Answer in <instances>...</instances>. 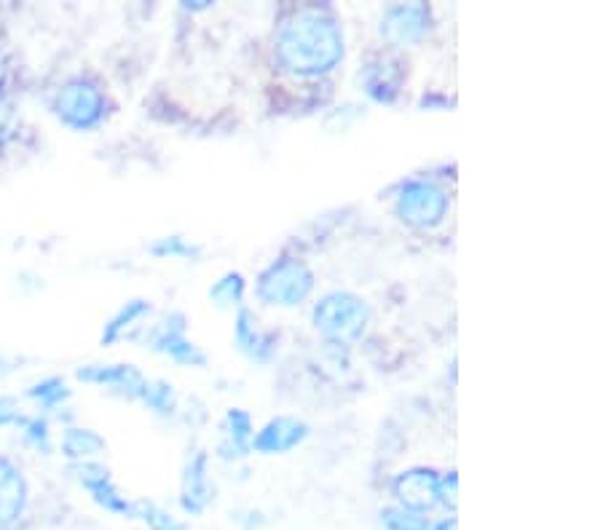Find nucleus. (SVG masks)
<instances>
[{
  "instance_id": "obj_28",
  "label": "nucleus",
  "mask_w": 603,
  "mask_h": 530,
  "mask_svg": "<svg viewBox=\"0 0 603 530\" xmlns=\"http://www.w3.org/2000/svg\"><path fill=\"white\" fill-rule=\"evenodd\" d=\"M6 83H9V60H6V54L0 51V92L6 89Z\"/></svg>"
},
{
  "instance_id": "obj_25",
  "label": "nucleus",
  "mask_w": 603,
  "mask_h": 530,
  "mask_svg": "<svg viewBox=\"0 0 603 530\" xmlns=\"http://www.w3.org/2000/svg\"><path fill=\"white\" fill-rule=\"evenodd\" d=\"M153 255H159V257H191V255H197V247L185 244L180 236H167V238H161L159 244H155Z\"/></svg>"
},
{
  "instance_id": "obj_11",
  "label": "nucleus",
  "mask_w": 603,
  "mask_h": 530,
  "mask_svg": "<svg viewBox=\"0 0 603 530\" xmlns=\"http://www.w3.org/2000/svg\"><path fill=\"white\" fill-rule=\"evenodd\" d=\"M28 503V482L14 461L0 456V530L11 528Z\"/></svg>"
},
{
  "instance_id": "obj_27",
  "label": "nucleus",
  "mask_w": 603,
  "mask_h": 530,
  "mask_svg": "<svg viewBox=\"0 0 603 530\" xmlns=\"http://www.w3.org/2000/svg\"><path fill=\"white\" fill-rule=\"evenodd\" d=\"M440 503L456 507V471H449L445 477H440Z\"/></svg>"
},
{
  "instance_id": "obj_8",
  "label": "nucleus",
  "mask_w": 603,
  "mask_h": 530,
  "mask_svg": "<svg viewBox=\"0 0 603 530\" xmlns=\"http://www.w3.org/2000/svg\"><path fill=\"white\" fill-rule=\"evenodd\" d=\"M78 378L94 386H105V389L124 394L138 402H145L148 389H151V380L134 365H87L78 370Z\"/></svg>"
},
{
  "instance_id": "obj_2",
  "label": "nucleus",
  "mask_w": 603,
  "mask_h": 530,
  "mask_svg": "<svg viewBox=\"0 0 603 530\" xmlns=\"http://www.w3.org/2000/svg\"><path fill=\"white\" fill-rule=\"evenodd\" d=\"M311 319H314L316 333L328 338L330 344L349 346L365 335L368 322H371V308L360 295L335 289V293L322 295L314 303Z\"/></svg>"
},
{
  "instance_id": "obj_1",
  "label": "nucleus",
  "mask_w": 603,
  "mask_h": 530,
  "mask_svg": "<svg viewBox=\"0 0 603 530\" xmlns=\"http://www.w3.org/2000/svg\"><path fill=\"white\" fill-rule=\"evenodd\" d=\"M343 28L330 6H298L279 22L274 54L279 68L298 79H320L343 60Z\"/></svg>"
},
{
  "instance_id": "obj_9",
  "label": "nucleus",
  "mask_w": 603,
  "mask_h": 530,
  "mask_svg": "<svg viewBox=\"0 0 603 530\" xmlns=\"http://www.w3.org/2000/svg\"><path fill=\"white\" fill-rule=\"evenodd\" d=\"M309 437V426L293 416H277L252 437L250 448L263 456H282V452L295 450L303 439Z\"/></svg>"
},
{
  "instance_id": "obj_5",
  "label": "nucleus",
  "mask_w": 603,
  "mask_h": 530,
  "mask_svg": "<svg viewBox=\"0 0 603 530\" xmlns=\"http://www.w3.org/2000/svg\"><path fill=\"white\" fill-rule=\"evenodd\" d=\"M54 110L60 115L64 126L76 129V132H92L105 121L108 102L102 89L94 81L76 75V79L64 81L57 92Z\"/></svg>"
},
{
  "instance_id": "obj_4",
  "label": "nucleus",
  "mask_w": 603,
  "mask_h": 530,
  "mask_svg": "<svg viewBox=\"0 0 603 530\" xmlns=\"http://www.w3.org/2000/svg\"><path fill=\"white\" fill-rule=\"evenodd\" d=\"M451 198L438 183L426 177L405 180L398 191V202H394V212L405 225L419 231L438 228L449 215Z\"/></svg>"
},
{
  "instance_id": "obj_20",
  "label": "nucleus",
  "mask_w": 603,
  "mask_h": 530,
  "mask_svg": "<svg viewBox=\"0 0 603 530\" xmlns=\"http://www.w3.org/2000/svg\"><path fill=\"white\" fill-rule=\"evenodd\" d=\"M28 397L36 399L43 410H51V407L62 405L64 399L70 397V389L62 378L51 375V378H43V380H38V384H32L28 389Z\"/></svg>"
},
{
  "instance_id": "obj_7",
  "label": "nucleus",
  "mask_w": 603,
  "mask_h": 530,
  "mask_svg": "<svg viewBox=\"0 0 603 530\" xmlns=\"http://www.w3.org/2000/svg\"><path fill=\"white\" fill-rule=\"evenodd\" d=\"M392 490L402 509L421 514L440 503V475L430 467H413L398 475Z\"/></svg>"
},
{
  "instance_id": "obj_29",
  "label": "nucleus",
  "mask_w": 603,
  "mask_h": 530,
  "mask_svg": "<svg viewBox=\"0 0 603 530\" xmlns=\"http://www.w3.org/2000/svg\"><path fill=\"white\" fill-rule=\"evenodd\" d=\"M434 530H456V520H453V517H451V520H443Z\"/></svg>"
},
{
  "instance_id": "obj_17",
  "label": "nucleus",
  "mask_w": 603,
  "mask_h": 530,
  "mask_svg": "<svg viewBox=\"0 0 603 530\" xmlns=\"http://www.w3.org/2000/svg\"><path fill=\"white\" fill-rule=\"evenodd\" d=\"M252 437H255V431H252L250 412L242 410V407H231L225 412V456H244L250 450Z\"/></svg>"
},
{
  "instance_id": "obj_26",
  "label": "nucleus",
  "mask_w": 603,
  "mask_h": 530,
  "mask_svg": "<svg viewBox=\"0 0 603 530\" xmlns=\"http://www.w3.org/2000/svg\"><path fill=\"white\" fill-rule=\"evenodd\" d=\"M22 418L24 416L22 410H19L14 397H0V429H6V426H19Z\"/></svg>"
},
{
  "instance_id": "obj_15",
  "label": "nucleus",
  "mask_w": 603,
  "mask_h": 530,
  "mask_svg": "<svg viewBox=\"0 0 603 530\" xmlns=\"http://www.w3.org/2000/svg\"><path fill=\"white\" fill-rule=\"evenodd\" d=\"M212 488L210 477H207V452H197V456L188 461L185 475H183V509L191 514L204 512V507L210 503Z\"/></svg>"
},
{
  "instance_id": "obj_16",
  "label": "nucleus",
  "mask_w": 603,
  "mask_h": 530,
  "mask_svg": "<svg viewBox=\"0 0 603 530\" xmlns=\"http://www.w3.org/2000/svg\"><path fill=\"white\" fill-rule=\"evenodd\" d=\"M151 314V303L142 300V297H134V300H127L124 306L119 308L110 319L105 322V327H102V346H113L119 344L121 338L132 329L142 316Z\"/></svg>"
},
{
  "instance_id": "obj_13",
  "label": "nucleus",
  "mask_w": 603,
  "mask_h": 530,
  "mask_svg": "<svg viewBox=\"0 0 603 530\" xmlns=\"http://www.w3.org/2000/svg\"><path fill=\"white\" fill-rule=\"evenodd\" d=\"M151 348H155L159 354H167V357L180 361V365H191V367H201L207 361L204 354L199 351V346H193L191 340L185 338V325L183 316H178V322H167L164 327L151 338Z\"/></svg>"
},
{
  "instance_id": "obj_24",
  "label": "nucleus",
  "mask_w": 603,
  "mask_h": 530,
  "mask_svg": "<svg viewBox=\"0 0 603 530\" xmlns=\"http://www.w3.org/2000/svg\"><path fill=\"white\" fill-rule=\"evenodd\" d=\"M19 426L24 429V439L32 445V448L49 452L51 448V435H49V424L43 418H22Z\"/></svg>"
},
{
  "instance_id": "obj_18",
  "label": "nucleus",
  "mask_w": 603,
  "mask_h": 530,
  "mask_svg": "<svg viewBox=\"0 0 603 530\" xmlns=\"http://www.w3.org/2000/svg\"><path fill=\"white\" fill-rule=\"evenodd\" d=\"M105 450V439L97 435L94 429H81V426H70L62 435V452L73 461H87Z\"/></svg>"
},
{
  "instance_id": "obj_21",
  "label": "nucleus",
  "mask_w": 603,
  "mask_h": 530,
  "mask_svg": "<svg viewBox=\"0 0 603 530\" xmlns=\"http://www.w3.org/2000/svg\"><path fill=\"white\" fill-rule=\"evenodd\" d=\"M134 517H140L148 528L153 530H185L183 522H178L170 512H164L161 507H155L151 501H140L134 503Z\"/></svg>"
},
{
  "instance_id": "obj_12",
  "label": "nucleus",
  "mask_w": 603,
  "mask_h": 530,
  "mask_svg": "<svg viewBox=\"0 0 603 530\" xmlns=\"http://www.w3.org/2000/svg\"><path fill=\"white\" fill-rule=\"evenodd\" d=\"M362 89L375 102H394L402 86V62L392 60V57H375L371 64L360 73Z\"/></svg>"
},
{
  "instance_id": "obj_23",
  "label": "nucleus",
  "mask_w": 603,
  "mask_h": 530,
  "mask_svg": "<svg viewBox=\"0 0 603 530\" xmlns=\"http://www.w3.org/2000/svg\"><path fill=\"white\" fill-rule=\"evenodd\" d=\"M151 410L161 412V416H172L174 412V389L172 384H167V380H151V389H148V397L145 402Z\"/></svg>"
},
{
  "instance_id": "obj_14",
  "label": "nucleus",
  "mask_w": 603,
  "mask_h": 530,
  "mask_svg": "<svg viewBox=\"0 0 603 530\" xmlns=\"http://www.w3.org/2000/svg\"><path fill=\"white\" fill-rule=\"evenodd\" d=\"M233 340H237V346L242 348L248 357L258 361H269L277 351V333H263L250 308H239Z\"/></svg>"
},
{
  "instance_id": "obj_22",
  "label": "nucleus",
  "mask_w": 603,
  "mask_h": 530,
  "mask_svg": "<svg viewBox=\"0 0 603 530\" xmlns=\"http://www.w3.org/2000/svg\"><path fill=\"white\" fill-rule=\"evenodd\" d=\"M381 520L389 530H430V520L424 514L411 512L402 507H389L381 512Z\"/></svg>"
},
{
  "instance_id": "obj_3",
  "label": "nucleus",
  "mask_w": 603,
  "mask_h": 530,
  "mask_svg": "<svg viewBox=\"0 0 603 530\" xmlns=\"http://www.w3.org/2000/svg\"><path fill=\"white\" fill-rule=\"evenodd\" d=\"M314 271L298 255H282L261 271L255 293L265 306L293 308L314 293Z\"/></svg>"
},
{
  "instance_id": "obj_10",
  "label": "nucleus",
  "mask_w": 603,
  "mask_h": 530,
  "mask_svg": "<svg viewBox=\"0 0 603 530\" xmlns=\"http://www.w3.org/2000/svg\"><path fill=\"white\" fill-rule=\"evenodd\" d=\"M76 475H78V482H81L83 488L92 493V499L100 503L102 509H108V512H113V514H132L134 512V503H129L124 496L119 493L113 477H110V471L102 467V463L81 461L76 467Z\"/></svg>"
},
{
  "instance_id": "obj_19",
  "label": "nucleus",
  "mask_w": 603,
  "mask_h": 530,
  "mask_svg": "<svg viewBox=\"0 0 603 530\" xmlns=\"http://www.w3.org/2000/svg\"><path fill=\"white\" fill-rule=\"evenodd\" d=\"M244 289H248V282L239 271H229L220 279L212 284L210 297L215 300V306L220 308H231V306H242L244 300Z\"/></svg>"
},
{
  "instance_id": "obj_6",
  "label": "nucleus",
  "mask_w": 603,
  "mask_h": 530,
  "mask_svg": "<svg viewBox=\"0 0 603 530\" xmlns=\"http://www.w3.org/2000/svg\"><path fill=\"white\" fill-rule=\"evenodd\" d=\"M432 22L426 3H394L381 17V38L389 47H413L432 30Z\"/></svg>"
}]
</instances>
